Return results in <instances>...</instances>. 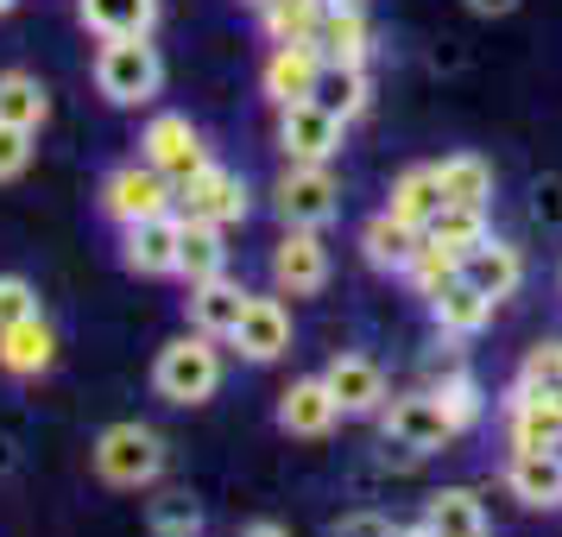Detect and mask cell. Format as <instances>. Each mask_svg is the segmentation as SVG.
Returning <instances> with one entry per match:
<instances>
[{
  "instance_id": "50",
  "label": "cell",
  "mask_w": 562,
  "mask_h": 537,
  "mask_svg": "<svg viewBox=\"0 0 562 537\" xmlns=\"http://www.w3.org/2000/svg\"><path fill=\"white\" fill-rule=\"evenodd\" d=\"M481 537H486V532H481Z\"/></svg>"
},
{
  "instance_id": "27",
  "label": "cell",
  "mask_w": 562,
  "mask_h": 537,
  "mask_svg": "<svg viewBox=\"0 0 562 537\" xmlns=\"http://www.w3.org/2000/svg\"><path fill=\"white\" fill-rule=\"evenodd\" d=\"M392 215L411 222V228H430V215L442 209V183H436V165H411L405 178L392 183Z\"/></svg>"
},
{
  "instance_id": "29",
  "label": "cell",
  "mask_w": 562,
  "mask_h": 537,
  "mask_svg": "<svg viewBox=\"0 0 562 537\" xmlns=\"http://www.w3.org/2000/svg\"><path fill=\"white\" fill-rule=\"evenodd\" d=\"M323 7H329V0H272V7H259V13H266L272 45H310V38H316V20H323Z\"/></svg>"
},
{
  "instance_id": "19",
  "label": "cell",
  "mask_w": 562,
  "mask_h": 537,
  "mask_svg": "<svg viewBox=\"0 0 562 537\" xmlns=\"http://www.w3.org/2000/svg\"><path fill=\"white\" fill-rule=\"evenodd\" d=\"M417 247H424V228L398 222L392 209H385V215H373V222L360 228V254H367V266H380V272H398V279H405V266L417 259Z\"/></svg>"
},
{
  "instance_id": "31",
  "label": "cell",
  "mask_w": 562,
  "mask_h": 537,
  "mask_svg": "<svg viewBox=\"0 0 562 537\" xmlns=\"http://www.w3.org/2000/svg\"><path fill=\"white\" fill-rule=\"evenodd\" d=\"M424 240H436V247H449V254H468L474 240H486V209H456L442 203L430 215V228H424Z\"/></svg>"
},
{
  "instance_id": "36",
  "label": "cell",
  "mask_w": 562,
  "mask_h": 537,
  "mask_svg": "<svg viewBox=\"0 0 562 537\" xmlns=\"http://www.w3.org/2000/svg\"><path fill=\"white\" fill-rule=\"evenodd\" d=\"M518 380L537 385V392H562V342H543V348H531Z\"/></svg>"
},
{
  "instance_id": "49",
  "label": "cell",
  "mask_w": 562,
  "mask_h": 537,
  "mask_svg": "<svg viewBox=\"0 0 562 537\" xmlns=\"http://www.w3.org/2000/svg\"><path fill=\"white\" fill-rule=\"evenodd\" d=\"M557 399H562V392H557Z\"/></svg>"
},
{
  "instance_id": "48",
  "label": "cell",
  "mask_w": 562,
  "mask_h": 537,
  "mask_svg": "<svg viewBox=\"0 0 562 537\" xmlns=\"http://www.w3.org/2000/svg\"><path fill=\"white\" fill-rule=\"evenodd\" d=\"M557 456H562V443H557Z\"/></svg>"
},
{
  "instance_id": "46",
  "label": "cell",
  "mask_w": 562,
  "mask_h": 537,
  "mask_svg": "<svg viewBox=\"0 0 562 537\" xmlns=\"http://www.w3.org/2000/svg\"><path fill=\"white\" fill-rule=\"evenodd\" d=\"M13 7H20V0H0V13H13Z\"/></svg>"
},
{
  "instance_id": "5",
  "label": "cell",
  "mask_w": 562,
  "mask_h": 537,
  "mask_svg": "<svg viewBox=\"0 0 562 537\" xmlns=\"http://www.w3.org/2000/svg\"><path fill=\"white\" fill-rule=\"evenodd\" d=\"M178 215L183 222H215V228L247 222V183L234 171H222V165H203L196 178L178 183Z\"/></svg>"
},
{
  "instance_id": "4",
  "label": "cell",
  "mask_w": 562,
  "mask_h": 537,
  "mask_svg": "<svg viewBox=\"0 0 562 537\" xmlns=\"http://www.w3.org/2000/svg\"><path fill=\"white\" fill-rule=\"evenodd\" d=\"M165 209H178V183L153 171V165H127V171H114L102 183V215L121 222V228L146 222V215H165Z\"/></svg>"
},
{
  "instance_id": "28",
  "label": "cell",
  "mask_w": 562,
  "mask_h": 537,
  "mask_svg": "<svg viewBox=\"0 0 562 537\" xmlns=\"http://www.w3.org/2000/svg\"><path fill=\"white\" fill-rule=\"evenodd\" d=\"M45 114H52V102H45V89H38L26 70H7V77H0V121H7V127L38 133Z\"/></svg>"
},
{
  "instance_id": "32",
  "label": "cell",
  "mask_w": 562,
  "mask_h": 537,
  "mask_svg": "<svg viewBox=\"0 0 562 537\" xmlns=\"http://www.w3.org/2000/svg\"><path fill=\"white\" fill-rule=\"evenodd\" d=\"M405 279H411V291H417V298L430 304L442 284H456V279H461V254H449V247L424 240V247H417V259L405 266Z\"/></svg>"
},
{
  "instance_id": "25",
  "label": "cell",
  "mask_w": 562,
  "mask_h": 537,
  "mask_svg": "<svg viewBox=\"0 0 562 537\" xmlns=\"http://www.w3.org/2000/svg\"><path fill=\"white\" fill-rule=\"evenodd\" d=\"M436 183H442V203L456 209H486V197H493V165L474 153H456L436 165Z\"/></svg>"
},
{
  "instance_id": "38",
  "label": "cell",
  "mask_w": 562,
  "mask_h": 537,
  "mask_svg": "<svg viewBox=\"0 0 562 537\" xmlns=\"http://www.w3.org/2000/svg\"><path fill=\"white\" fill-rule=\"evenodd\" d=\"M38 316V298H32L26 279H0V329H13V323H26Z\"/></svg>"
},
{
  "instance_id": "47",
  "label": "cell",
  "mask_w": 562,
  "mask_h": 537,
  "mask_svg": "<svg viewBox=\"0 0 562 537\" xmlns=\"http://www.w3.org/2000/svg\"><path fill=\"white\" fill-rule=\"evenodd\" d=\"M254 7H272V0H254Z\"/></svg>"
},
{
  "instance_id": "3",
  "label": "cell",
  "mask_w": 562,
  "mask_h": 537,
  "mask_svg": "<svg viewBox=\"0 0 562 537\" xmlns=\"http://www.w3.org/2000/svg\"><path fill=\"white\" fill-rule=\"evenodd\" d=\"M158 468H165V449H158V436L146 424H114L95 443V474L108 486H146Z\"/></svg>"
},
{
  "instance_id": "15",
  "label": "cell",
  "mask_w": 562,
  "mask_h": 537,
  "mask_svg": "<svg viewBox=\"0 0 562 537\" xmlns=\"http://www.w3.org/2000/svg\"><path fill=\"white\" fill-rule=\"evenodd\" d=\"M461 279L474 284V291H486V298H512L518 291V279H525V259H518V247L512 240H474L468 254H461Z\"/></svg>"
},
{
  "instance_id": "1",
  "label": "cell",
  "mask_w": 562,
  "mask_h": 537,
  "mask_svg": "<svg viewBox=\"0 0 562 537\" xmlns=\"http://www.w3.org/2000/svg\"><path fill=\"white\" fill-rule=\"evenodd\" d=\"M153 385H158V399H171V405H203V399H215V385H222L215 335H178V342H165L153 360Z\"/></svg>"
},
{
  "instance_id": "21",
  "label": "cell",
  "mask_w": 562,
  "mask_h": 537,
  "mask_svg": "<svg viewBox=\"0 0 562 537\" xmlns=\"http://www.w3.org/2000/svg\"><path fill=\"white\" fill-rule=\"evenodd\" d=\"M77 7L95 38H153L158 26V0H77Z\"/></svg>"
},
{
  "instance_id": "7",
  "label": "cell",
  "mask_w": 562,
  "mask_h": 537,
  "mask_svg": "<svg viewBox=\"0 0 562 537\" xmlns=\"http://www.w3.org/2000/svg\"><path fill=\"white\" fill-rule=\"evenodd\" d=\"M335 209H341V190H335L329 165H291L279 178L284 228H323V222H335Z\"/></svg>"
},
{
  "instance_id": "18",
  "label": "cell",
  "mask_w": 562,
  "mask_h": 537,
  "mask_svg": "<svg viewBox=\"0 0 562 537\" xmlns=\"http://www.w3.org/2000/svg\"><path fill=\"white\" fill-rule=\"evenodd\" d=\"M323 380H329L335 405L348 411V417H367V411H380V405H385V373H380V367H373L367 355H335Z\"/></svg>"
},
{
  "instance_id": "41",
  "label": "cell",
  "mask_w": 562,
  "mask_h": 537,
  "mask_svg": "<svg viewBox=\"0 0 562 537\" xmlns=\"http://www.w3.org/2000/svg\"><path fill=\"white\" fill-rule=\"evenodd\" d=\"M468 7H474V13H512L518 0H468Z\"/></svg>"
},
{
  "instance_id": "40",
  "label": "cell",
  "mask_w": 562,
  "mask_h": 537,
  "mask_svg": "<svg viewBox=\"0 0 562 537\" xmlns=\"http://www.w3.org/2000/svg\"><path fill=\"white\" fill-rule=\"evenodd\" d=\"M537 215H550V222H562V183H550V190H543V203H537Z\"/></svg>"
},
{
  "instance_id": "17",
  "label": "cell",
  "mask_w": 562,
  "mask_h": 537,
  "mask_svg": "<svg viewBox=\"0 0 562 537\" xmlns=\"http://www.w3.org/2000/svg\"><path fill=\"white\" fill-rule=\"evenodd\" d=\"M506 486L525 506H562V456L557 449H512L506 461Z\"/></svg>"
},
{
  "instance_id": "10",
  "label": "cell",
  "mask_w": 562,
  "mask_h": 537,
  "mask_svg": "<svg viewBox=\"0 0 562 537\" xmlns=\"http://www.w3.org/2000/svg\"><path fill=\"white\" fill-rule=\"evenodd\" d=\"M272 284L284 298H316L329 284V247L316 240V228H284L279 254H272Z\"/></svg>"
},
{
  "instance_id": "33",
  "label": "cell",
  "mask_w": 562,
  "mask_h": 537,
  "mask_svg": "<svg viewBox=\"0 0 562 537\" xmlns=\"http://www.w3.org/2000/svg\"><path fill=\"white\" fill-rule=\"evenodd\" d=\"M424 525H430L436 537H481V532H486L481 500H474V493H436Z\"/></svg>"
},
{
  "instance_id": "22",
  "label": "cell",
  "mask_w": 562,
  "mask_h": 537,
  "mask_svg": "<svg viewBox=\"0 0 562 537\" xmlns=\"http://www.w3.org/2000/svg\"><path fill=\"white\" fill-rule=\"evenodd\" d=\"M240 310H247V291H240V284H228V279L190 284V323H196V335L228 342L234 323H240Z\"/></svg>"
},
{
  "instance_id": "20",
  "label": "cell",
  "mask_w": 562,
  "mask_h": 537,
  "mask_svg": "<svg viewBox=\"0 0 562 537\" xmlns=\"http://www.w3.org/2000/svg\"><path fill=\"white\" fill-rule=\"evenodd\" d=\"M316 77H323V57H316V45H279V52H272V64H266V96H272L279 108L310 102V96H316Z\"/></svg>"
},
{
  "instance_id": "2",
  "label": "cell",
  "mask_w": 562,
  "mask_h": 537,
  "mask_svg": "<svg viewBox=\"0 0 562 537\" xmlns=\"http://www.w3.org/2000/svg\"><path fill=\"white\" fill-rule=\"evenodd\" d=\"M158 82H165V64H158V52L146 38H102V52H95V89L114 108L153 102Z\"/></svg>"
},
{
  "instance_id": "44",
  "label": "cell",
  "mask_w": 562,
  "mask_h": 537,
  "mask_svg": "<svg viewBox=\"0 0 562 537\" xmlns=\"http://www.w3.org/2000/svg\"><path fill=\"white\" fill-rule=\"evenodd\" d=\"M7 461H13V449H7V443H0V474H7Z\"/></svg>"
},
{
  "instance_id": "9",
  "label": "cell",
  "mask_w": 562,
  "mask_h": 537,
  "mask_svg": "<svg viewBox=\"0 0 562 537\" xmlns=\"http://www.w3.org/2000/svg\"><path fill=\"white\" fill-rule=\"evenodd\" d=\"M385 436L398 449H411V456H430V449H449L461 430L449 424V411L436 405V392H411V399H398L385 411Z\"/></svg>"
},
{
  "instance_id": "11",
  "label": "cell",
  "mask_w": 562,
  "mask_h": 537,
  "mask_svg": "<svg viewBox=\"0 0 562 537\" xmlns=\"http://www.w3.org/2000/svg\"><path fill=\"white\" fill-rule=\"evenodd\" d=\"M139 146H146V165H153V171H165L171 183L196 178V171L209 165V153H203V133L190 127L183 114H158L153 127H146V139H139Z\"/></svg>"
},
{
  "instance_id": "24",
  "label": "cell",
  "mask_w": 562,
  "mask_h": 537,
  "mask_svg": "<svg viewBox=\"0 0 562 537\" xmlns=\"http://www.w3.org/2000/svg\"><path fill=\"white\" fill-rule=\"evenodd\" d=\"M335 417H341V405H335L329 380H297L291 392H284V405H279V424L291 436H323Z\"/></svg>"
},
{
  "instance_id": "16",
  "label": "cell",
  "mask_w": 562,
  "mask_h": 537,
  "mask_svg": "<svg viewBox=\"0 0 562 537\" xmlns=\"http://www.w3.org/2000/svg\"><path fill=\"white\" fill-rule=\"evenodd\" d=\"M52 360H57V335H52L45 316H26V323L0 329V373H13V380H38Z\"/></svg>"
},
{
  "instance_id": "12",
  "label": "cell",
  "mask_w": 562,
  "mask_h": 537,
  "mask_svg": "<svg viewBox=\"0 0 562 537\" xmlns=\"http://www.w3.org/2000/svg\"><path fill=\"white\" fill-rule=\"evenodd\" d=\"M506 430H512V449H557L562 443V399L518 380L506 392Z\"/></svg>"
},
{
  "instance_id": "34",
  "label": "cell",
  "mask_w": 562,
  "mask_h": 537,
  "mask_svg": "<svg viewBox=\"0 0 562 537\" xmlns=\"http://www.w3.org/2000/svg\"><path fill=\"white\" fill-rule=\"evenodd\" d=\"M436 405L449 411V424H456V430H474V424H481V385L468 380V373H442V385H436Z\"/></svg>"
},
{
  "instance_id": "13",
  "label": "cell",
  "mask_w": 562,
  "mask_h": 537,
  "mask_svg": "<svg viewBox=\"0 0 562 537\" xmlns=\"http://www.w3.org/2000/svg\"><path fill=\"white\" fill-rule=\"evenodd\" d=\"M234 348L247 360H279L284 348H291V310L279 304V298H247V310H240V323H234V335H228Z\"/></svg>"
},
{
  "instance_id": "37",
  "label": "cell",
  "mask_w": 562,
  "mask_h": 537,
  "mask_svg": "<svg viewBox=\"0 0 562 537\" xmlns=\"http://www.w3.org/2000/svg\"><path fill=\"white\" fill-rule=\"evenodd\" d=\"M26 165H32V133H26V127H7V121H0V183L20 178Z\"/></svg>"
},
{
  "instance_id": "6",
  "label": "cell",
  "mask_w": 562,
  "mask_h": 537,
  "mask_svg": "<svg viewBox=\"0 0 562 537\" xmlns=\"http://www.w3.org/2000/svg\"><path fill=\"white\" fill-rule=\"evenodd\" d=\"M178 247H183V215L178 209L121 228V259H127L139 279H171V272H178Z\"/></svg>"
},
{
  "instance_id": "45",
  "label": "cell",
  "mask_w": 562,
  "mask_h": 537,
  "mask_svg": "<svg viewBox=\"0 0 562 537\" xmlns=\"http://www.w3.org/2000/svg\"><path fill=\"white\" fill-rule=\"evenodd\" d=\"M329 7H367V0H329Z\"/></svg>"
},
{
  "instance_id": "14",
  "label": "cell",
  "mask_w": 562,
  "mask_h": 537,
  "mask_svg": "<svg viewBox=\"0 0 562 537\" xmlns=\"http://www.w3.org/2000/svg\"><path fill=\"white\" fill-rule=\"evenodd\" d=\"M316 57L323 64H341V70H367V52H373V32H367V13L360 7H323L316 20Z\"/></svg>"
},
{
  "instance_id": "42",
  "label": "cell",
  "mask_w": 562,
  "mask_h": 537,
  "mask_svg": "<svg viewBox=\"0 0 562 537\" xmlns=\"http://www.w3.org/2000/svg\"><path fill=\"white\" fill-rule=\"evenodd\" d=\"M247 537H284V532H279V525H254Z\"/></svg>"
},
{
  "instance_id": "8",
  "label": "cell",
  "mask_w": 562,
  "mask_h": 537,
  "mask_svg": "<svg viewBox=\"0 0 562 537\" xmlns=\"http://www.w3.org/2000/svg\"><path fill=\"white\" fill-rule=\"evenodd\" d=\"M341 127L348 121H335L323 102H291L279 121V146L291 165H329L335 153H341Z\"/></svg>"
},
{
  "instance_id": "35",
  "label": "cell",
  "mask_w": 562,
  "mask_h": 537,
  "mask_svg": "<svg viewBox=\"0 0 562 537\" xmlns=\"http://www.w3.org/2000/svg\"><path fill=\"white\" fill-rule=\"evenodd\" d=\"M153 532L158 537H196V532H203V512L190 506L183 493H171V500H158V506H153Z\"/></svg>"
},
{
  "instance_id": "26",
  "label": "cell",
  "mask_w": 562,
  "mask_h": 537,
  "mask_svg": "<svg viewBox=\"0 0 562 537\" xmlns=\"http://www.w3.org/2000/svg\"><path fill=\"white\" fill-rule=\"evenodd\" d=\"M222 266H228V247H222V228H215V222H183L178 279H190V284H209V279H222Z\"/></svg>"
},
{
  "instance_id": "23",
  "label": "cell",
  "mask_w": 562,
  "mask_h": 537,
  "mask_svg": "<svg viewBox=\"0 0 562 537\" xmlns=\"http://www.w3.org/2000/svg\"><path fill=\"white\" fill-rule=\"evenodd\" d=\"M493 304H499V298H486V291H474L468 279H456V284H442V291L430 298V316H436L442 335H474V329L493 323Z\"/></svg>"
},
{
  "instance_id": "43",
  "label": "cell",
  "mask_w": 562,
  "mask_h": 537,
  "mask_svg": "<svg viewBox=\"0 0 562 537\" xmlns=\"http://www.w3.org/2000/svg\"><path fill=\"white\" fill-rule=\"evenodd\" d=\"M398 537H436V532H430V525H417V532H398Z\"/></svg>"
},
{
  "instance_id": "39",
  "label": "cell",
  "mask_w": 562,
  "mask_h": 537,
  "mask_svg": "<svg viewBox=\"0 0 562 537\" xmlns=\"http://www.w3.org/2000/svg\"><path fill=\"white\" fill-rule=\"evenodd\" d=\"M335 537H398V532H392L385 512H348V518L335 525Z\"/></svg>"
},
{
  "instance_id": "30",
  "label": "cell",
  "mask_w": 562,
  "mask_h": 537,
  "mask_svg": "<svg viewBox=\"0 0 562 537\" xmlns=\"http://www.w3.org/2000/svg\"><path fill=\"white\" fill-rule=\"evenodd\" d=\"M310 102H323L335 121H355L360 108H367V70H341V64H323V77H316V96Z\"/></svg>"
}]
</instances>
